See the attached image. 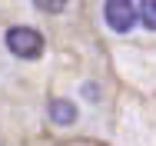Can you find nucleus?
<instances>
[{
  "label": "nucleus",
  "mask_w": 156,
  "mask_h": 146,
  "mask_svg": "<svg viewBox=\"0 0 156 146\" xmlns=\"http://www.w3.org/2000/svg\"><path fill=\"white\" fill-rule=\"evenodd\" d=\"M3 43H7V50L17 60H37V57H43V47H47L43 37L33 27H10L7 37H3Z\"/></svg>",
  "instance_id": "obj_1"
},
{
  "label": "nucleus",
  "mask_w": 156,
  "mask_h": 146,
  "mask_svg": "<svg viewBox=\"0 0 156 146\" xmlns=\"http://www.w3.org/2000/svg\"><path fill=\"white\" fill-rule=\"evenodd\" d=\"M103 17H106V27L113 33H129L136 27V3L133 0H106Z\"/></svg>",
  "instance_id": "obj_2"
},
{
  "label": "nucleus",
  "mask_w": 156,
  "mask_h": 146,
  "mask_svg": "<svg viewBox=\"0 0 156 146\" xmlns=\"http://www.w3.org/2000/svg\"><path fill=\"white\" fill-rule=\"evenodd\" d=\"M50 119L57 123V126H73L76 123V103L73 100H63V96H57V100H50Z\"/></svg>",
  "instance_id": "obj_3"
},
{
  "label": "nucleus",
  "mask_w": 156,
  "mask_h": 146,
  "mask_svg": "<svg viewBox=\"0 0 156 146\" xmlns=\"http://www.w3.org/2000/svg\"><path fill=\"white\" fill-rule=\"evenodd\" d=\"M136 20L146 30H156V0H140L136 3Z\"/></svg>",
  "instance_id": "obj_4"
},
{
  "label": "nucleus",
  "mask_w": 156,
  "mask_h": 146,
  "mask_svg": "<svg viewBox=\"0 0 156 146\" xmlns=\"http://www.w3.org/2000/svg\"><path fill=\"white\" fill-rule=\"evenodd\" d=\"M33 3H37L43 13H60V10H66L70 0H33Z\"/></svg>",
  "instance_id": "obj_5"
}]
</instances>
